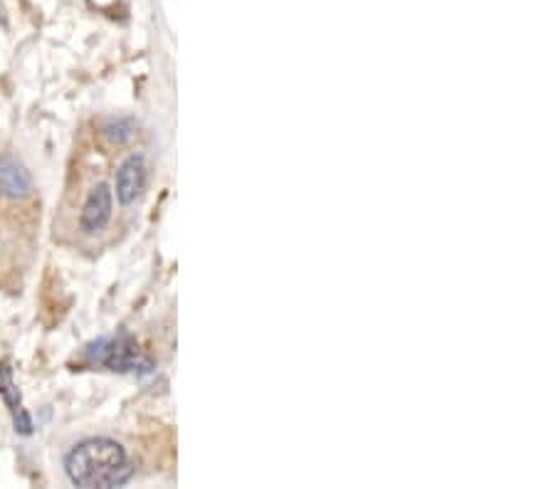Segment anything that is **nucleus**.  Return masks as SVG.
<instances>
[{
	"instance_id": "1",
	"label": "nucleus",
	"mask_w": 556,
	"mask_h": 489,
	"mask_svg": "<svg viewBox=\"0 0 556 489\" xmlns=\"http://www.w3.org/2000/svg\"><path fill=\"white\" fill-rule=\"evenodd\" d=\"M65 472L77 487L109 489L127 485L134 475V467L127 450L117 440L89 438L67 452Z\"/></svg>"
},
{
	"instance_id": "2",
	"label": "nucleus",
	"mask_w": 556,
	"mask_h": 489,
	"mask_svg": "<svg viewBox=\"0 0 556 489\" xmlns=\"http://www.w3.org/2000/svg\"><path fill=\"white\" fill-rule=\"evenodd\" d=\"M87 356L102 361L112 371H134L139 366V346L129 334H119L114 339H99L87 349Z\"/></svg>"
},
{
	"instance_id": "3",
	"label": "nucleus",
	"mask_w": 556,
	"mask_h": 489,
	"mask_svg": "<svg viewBox=\"0 0 556 489\" xmlns=\"http://www.w3.org/2000/svg\"><path fill=\"white\" fill-rule=\"evenodd\" d=\"M149 183V159L144 154H131L117 171V198L122 205L139 201Z\"/></svg>"
},
{
	"instance_id": "4",
	"label": "nucleus",
	"mask_w": 556,
	"mask_h": 489,
	"mask_svg": "<svg viewBox=\"0 0 556 489\" xmlns=\"http://www.w3.org/2000/svg\"><path fill=\"white\" fill-rule=\"evenodd\" d=\"M112 210H114L112 188H109L107 183H99V186L92 188L85 208H82V218H80L82 230H85L87 235L102 233V230L109 225V220H112Z\"/></svg>"
},
{
	"instance_id": "5",
	"label": "nucleus",
	"mask_w": 556,
	"mask_h": 489,
	"mask_svg": "<svg viewBox=\"0 0 556 489\" xmlns=\"http://www.w3.org/2000/svg\"><path fill=\"white\" fill-rule=\"evenodd\" d=\"M0 193L13 201H23L33 193V176L23 161L10 154L0 156Z\"/></svg>"
},
{
	"instance_id": "6",
	"label": "nucleus",
	"mask_w": 556,
	"mask_h": 489,
	"mask_svg": "<svg viewBox=\"0 0 556 489\" xmlns=\"http://www.w3.org/2000/svg\"><path fill=\"white\" fill-rule=\"evenodd\" d=\"M0 396L5 398V403H8L13 413L20 408V393H18V388H15L13 371H10L8 364L0 366Z\"/></svg>"
},
{
	"instance_id": "7",
	"label": "nucleus",
	"mask_w": 556,
	"mask_h": 489,
	"mask_svg": "<svg viewBox=\"0 0 556 489\" xmlns=\"http://www.w3.org/2000/svg\"><path fill=\"white\" fill-rule=\"evenodd\" d=\"M131 136H134V122L131 119H119V122H112L104 129V139L112 146L127 144Z\"/></svg>"
},
{
	"instance_id": "8",
	"label": "nucleus",
	"mask_w": 556,
	"mask_h": 489,
	"mask_svg": "<svg viewBox=\"0 0 556 489\" xmlns=\"http://www.w3.org/2000/svg\"><path fill=\"white\" fill-rule=\"evenodd\" d=\"M13 415H15V430H18V433H23V435L33 433V420H30L28 410L18 408Z\"/></svg>"
}]
</instances>
